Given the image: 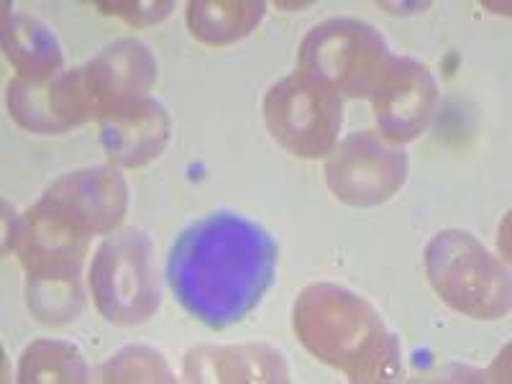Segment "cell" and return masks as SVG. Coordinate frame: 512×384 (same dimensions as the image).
Segmentation results:
<instances>
[{
    "label": "cell",
    "instance_id": "obj_3",
    "mask_svg": "<svg viewBox=\"0 0 512 384\" xmlns=\"http://www.w3.org/2000/svg\"><path fill=\"white\" fill-rule=\"evenodd\" d=\"M425 272L446 305L477 320L510 313L512 287L507 267L472 233L448 228L425 246Z\"/></svg>",
    "mask_w": 512,
    "mask_h": 384
},
{
    "label": "cell",
    "instance_id": "obj_10",
    "mask_svg": "<svg viewBox=\"0 0 512 384\" xmlns=\"http://www.w3.org/2000/svg\"><path fill=\"white\" fill-rule=\"evenodd\" d=\"M77 80L93 118H103L121 105L146 98V90L157 80V59L141 41L121 39L77 67Z\"/></svg>",
    "mask_w": 512,
    "mask_h": 384
},
{
    "label": "cell",
    "instance_id": "obj_17",
    "mask_svg": "<svg viewBox=\"0 0 512 384\" xmlns=\"http://www.w3.org/2000/svg\"><path fill=\"white\" fill-rule=\"evenodd\" d=\"M29 308L41 323L59 326L75 320L82 313L85 295L80 287V274H39L26 277Z\"/></svg>",
    "mask_w": 512,
    "mask_h": 384
},
{
    "label": "cell",
    "instance_id": "obj_12",
    "mask_svg": "<svg viewBox=\"0 0 512 384\" xmlns=\"http://www.w3.org/2000/svg\"><path fill=\"white\" fill-rule=\"evenodd\" d=\"M98 121L105 152L121 167L149 164L164 152L169 141V116L152 98L121 105Z\"/></svg>",
    "mask_w": 512,
    "mask_h": 384
},
{
    "label": "cell",
    "instance_id": "obj_9",
    "mask_svg": "<svg viewBox=\"0 0 512 384\" xmlns=\"http://www.w3.org/2000/svg\"><path fill=\"white\" fill-rule=\"evenodd\" d=\"M372 108L379 136L405 144L431 126L438 108L436 77L413 57H390L372 88Z\"/></svg>",
    "mask_w": 512,
    "mask_h": 384
},
{
    "label": "cell",
    "instance_id": "obj_16",
    "mask_svg": "<svg viewBox=\"0 0 512 384\" xmlns=\"http://www.w3.org/2000/svg\"><path fill=\"white\" fill-rule=\"evenodd\" d=\"M88 379L90 369L82 351L57 338H39L26 346L18 361V382L24 384H80Z\"/></svg>",
    "mask_w": 512,
    "mask_h": 384
},
{
    "label": "cell",
    "instance_id": "obj_7",
    "mask_svg": "<svg viewBox=\"0 0 512 384\" xmlns=\"http://www.w3.org/2000/svg\"><path fill=\"white\" fill-rule=\"evenodd\" d=\"M408 180V154L377 131H359L333 146L326 182L341 203L374 208L395 198Z\"/></svg>",
    "mask_w": 512,
    "mask_h": 384
},
{
    "label": "cell",
    "instance_id": "obj_14",
    "mask_svg": "<svg viewBox=\"0 0 512 384\" xmlns=\"http://www.w3.org/2000/svg\"><path fill=\"white\" fill-rule=\"evenodd\" d=\"M3 52L18 75L29 80H49L64 70V52L54 31L11 3H3Z\"/></svg>",
    "mask_w": 512,
    "mask_h": 384
},
{
    "label": "cell",
    "instance_id": "obj_19",
    "mask_svg": "<svg viewBox=\"0 0 512 384\" xmlns=\"http://www.w3.org/2000/svg\"><path fill=\"white\" fill-rule=\"evenodd\" d=\"M95 8H100L108 16L123 18L128 26L144 29V26H154L159 21H164L172 13L175 3H169V0H162V3H154V0H146V3L123 0V3H95Z\"/></svg>",
    "mask_w": 512,
    "mask_h": 384
},
{
    "label": "cell",
    "instance_id": "obj_18",
    "mask_svg": "<svg viewBox=\"0 0 512 384\" xmlns=\"http://www.w3.org/2000/svg\"><path fill=\"white\" fill-rule=\"evenodd\" d=\"M100 379L113 384L131 382H175V374L169 369L167 359L152 346H126L116 356L105 361L100 367Z\"/></svg>",
    "mask_w": 512,
    "mask_h": 384
},
{
    "label": "cell",
    "instance_id": "obj_13",
    "mask_svg": "<svg viewBox=\"0 0 512 384\" xmlns=\"http://www.w3.org/2000/svg\"><path fill=\"white\" fill-rule=\"evenodd\" d=\"M185 379L200 384L233 382H290V369L274 346L239 344V346H198L185 354Z\"/></svg>",
    "mask_w": 512,
    "mask_h": 384
},
{
    "label": "cell",
    "instance_id": "obj_2",
    "mask_svg": "<svg viewBox=\"0 0 512 384\" xmlns=\"http://www.w3.org/2000/svg\"><path fill=\"white\" fill-rule=\"evenodd\" d=\"M300 344L349 382H395L402 374L400 338L367 297L333 282L305 287L292 308Z\"/></svg>",
    "mask_w": 512,
    "mask_h": 384
},
{
    "label": "cell",
    "instance_id": "obj_1",
    "mask_svg": "<svg viewBox=\"0 0 512 384\" xmlns=\"http://www.w3.org/2000/svg\"><path fill=\"white\" fill-rule=\"evenodd\" d=\"M277 267V244L259 223L218 210L180 233L167 280L182 308L208 328L241 323L262 303Z\"/></svg>",
    "mask_w": 512,
    "mask_h": 384
},
{
    "label": "cell",
    "instance_id": "obj_6",
    "mask_svg": "<svg viewBox=\"0 0 512 384\" xmlns=\"http://www.w3.org/2000/svg\"><path fill=\"white\" fill-rule=\"evenodd\" d=\"M264 121L274 141L295 157H326L344 123V98L295 72L269 88Z\"/></svg>",
    "mask_w": 512,
    "mask_h": 384
},
{
    "label": "cell",
    "instance_id": "obj_5",
    "mask_svg": "<svg viewBox=\"0 0 512 384\" xmlns=\"http://www.w3.org/2000/svg\"><path fill=\"white\" fill-rule=\"evenodd\" d=\"M390 57L387 41L374 26L356 18H331L308 31L297 54V72L341 98H369Z\"/></svg>",
    "mask_w": 512,
    "mask_h": 384
},
{
    "label": "cell",
    "instance_id": "obj_11",
    "mask_svg": "<svg viewBox=\"0 0 512 384\" xmlns=\"http://www.w3.org/2000/svg\"><path fill=\"white\" fill-rule=\"evenodd\" d=\"M8 111L18 126L34 134H64L93 118L77 70H62L49 80L16 75L8 82Z\"/></svg>",
    "mask_w": 512,
    "mask_h": 384
},
{
    "label": "cell",
    "instance_id": "obj_8",
    "mask_svg": "<svg viewBox=\"0 0 512 384\" xmlns=\"http://www.w3.org/2000/svg\"><path fill=\"white\" fill-rule=\"evenodd\" d=\"M41 210L82 236L108 233L123 221L128 187L113 167H85L57 177L36 200Z\"/></svg>",
    "mask_w": 512,
    "mask_h": 384
},
{
    "label": "cell",
    "instance_id": "obj_15",
    "mask_svg": "<svg viewBox=\"0 0 512 384\" xmlns=\"http://www.w3.org/2000/svg\"><path fill=\"white\" fill-rule=\"evenodd\" d=\"M267 3L262 0H192L187 26L192 36L210 47H226L249 36L262 24Z\"/></svg>",
    "mask_w": 512,
    "mask_h": 384
},
{
    "label": "cell",
    "instance_id": "obj_4",
    "mask_svg": "<svg viewBox=\"0 0 512 384\" xmlns=\"http://www.w3.org/2000/svg\"><path fill=\"white\" fill-rule=\"evenodd\" d=\"M95 308L108 323L139 326L159 310L154 244L141 228H123L98 246L90 267Z\"/></svg>",
    "mask_w": 512,
    "mask_h": 384
}]
</instances>
